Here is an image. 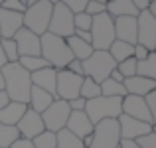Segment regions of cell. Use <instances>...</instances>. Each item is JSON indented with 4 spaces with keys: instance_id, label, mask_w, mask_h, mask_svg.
Here are the masks:
<instances>
[{
    "instance_id": "31",
    "label": "cell",
    "mask_w": 156,
    "mask_h": 148,
    "mask_svg": "<svg viewBox=\"0 0 156 148\" xmlns=\"http://www.w3.org/2000/svg\"><path fill=\"white\" fill-rule=\"evenodd\" d=\"M20 138V132L16 126H8L0 122V148H10Z\"/></svg>"
},
{
    "instance_id": "13",
    "label": "cell",
    "mask_w": 156,
    "mask_h": 148,
    "mask_svg": "<svg viewBox=\"0 0 156 148\" xmlns=\"http://www.w3.org/2000/svg\"><path fill=\"white\" fill-rule=\"evenodd\" d=\"M16 129H18V132H20V138H26V140H32V138H36L40 132L46 130L44 129L42 115L32 111V109H26V113H24L22 118L18 121Z\"/></svg>"
},
{
    "instance_id": "26",
    "label": "cell",
    "mask_w": 156,
    "mask_h": 148,
    "mask_svg": "<svg viewBox=\"0 0 156 148\" xmlns=\"http://www.w3.org/2000/svg\"><path fill=\"white\" fill-rule=\"evenodd\" d=\"M136 75L156 81V51H150L146 59L136 61Z\"/></svg>"
},
{
    "instance_id": "23",
    "label": "cell",
    "mask_w": 156,
    "mask_h": 148,
    "mask_svg": "<svg viewBox=\"0 0 156 148\" xmlns=\"http://www.w3.org/2000/svg\"><path fill=\"white\" fill-rule=\"evenodd\" d=\"M107 14L111 18H119V16H138V8L133 4V0H111L107 2Z\"/></svg>"
},
{
    "instance_id": "56",
    "label": "cell",
    "mask_w": 156,
    "mask_h": 148,
    "mask_svg": "<svg viewBox=\"0 0 156 148\" xmlns=\"http://www.w3.org/2000/svg\"><path fill=\"white\" fill-rule=\"evenodd\" d=\"M99 2H105L107 4V2H111V0H99Z\"/></svg>"
},
{
    "instance_id": "5",
    "label": "cell",
    "mask_w": 156,
    "mask_h": 148,
    "mask_svg": "<svg viewBox=\"0 0 156 148\" xmlns=\"http://www.w3.org/2000/svg\"><path fill=\"white\" fill-rule=\"evenodd\" d=\"M53 4L50 0H40L34 6H28L24 12V28H28L30 32H34L36 36H44L50 26Z\"/></svg>"
},
{
    "instance_id": "21",
    "label": "cell",
    "mask_w": 156,
    "mask_h": 148,
    "mask_svg": "<svg viewBox=\"0 0 156 148\" xmlns=\"http://www.w3.org/2000/svg\"><path fill=\"white\" fill-rule=\"evenodd\" d=\"M53 95H50L48 91H44V89H40V87H34L32 85V89H30V99H28V109H32V111H36V113H40L42 115L44 111L48 109V107L53 103Z\"/></svg>"
},
{
    "instance_id": "11",
    "label": "cell",
    "mask_w": 156,
    "mask_h": 148,
    "mask_svg": "<svg viewBox=\"0 0 156 148\" xmlns=\"http://www.w3.org/2000/svg\"><path fill=\"white\" fill-rule=\"evenodd\" d=\"M81 81H83V77L75 75V73L67 71V69H57V79H55V99L71 101V99L79 97Z\"/></svg>"
},
{
    "instance_id": "25",
    "label": "cell",
    "mask_w": 156,
    "mask_h": 148,
    "mask_svg": "<svg viewBox=\"0 0 156 148\" xmlns=\"http://www.w3.org/2000/svg\"><path fill=\"white\" fill-rule=\"evenodd\" d=\"M107 51L111 53V57H113L117 63H121V61H125V59H129V57H133L134 46H130V44H126V42H121V40H115Z\"/></svg>"
},
{
    "instance_id": "12",
    "label": "cell",
    "mask_w": 156,
    "mask_h": 148,
    "mask_svg": "<svg viewBox=\"0 0 156 148\" xmlns=\"http://www.w3.org/2000/svg\"><path fill=\"white\" fill-rule=\"evenodd\" d=\"M119 130H121V138L122 140H136L138 136H144L152 130L150 122H142L136 118L129 117V115H119Z\"/></svg>"
},
{
    "instance_id": "49",
    "label": "cell",
    "mask_w": 156,
    "mask_h": 148,
    "mask_svg": "<svg viewBox=\"0 0 156 148\" xmlns=\"http://www.w3.org/2000/svg\"><path fill=\"white\" fill-rule=\"evenodd\" d=\"M8 103H10V97L6 95V91H0V109H4Z\"/></svg>"
},
{
    "instance_id": "43",
    "label": "cell",
    "mask_w": 156,
    "mask_h": 148,
    "mask_svg": "<svg viewBox=\"0 0 156 148\" xmlns=\"http://www.w3.org/2000/svg\"><path fill=\"white\" fill-rule=\"evenodd\" d=\"M85 99L83 97H75V99H71V101H67V105H69V109L71 111H85Z\"/></svg>"
},
{
    "instance_id": "8",
    "label": "cell",
    "mask_w": 156,
    "mask_h": 148,
    "mask_svg": "<svg viewBox=\"0 0 156 148\" xmlns=\"http://www.w3.org/2000/svg\"><path fill=\"white\" fill-rule=\"evenodd\" d=\"M48 32L53 36H59V38H69L73 36L75 28H73V12L65 6L63 2H55L51 10V18H50V26Z\"/></svg>"
},
{
    "instance_id": "36",
    "label": "cell",
    "mask_w": 156,
    "mask_h": 148,
    "mask_svg": "<svg viewBox=\"0 0 156 148\" xmlns=\"http://www.w3.org/2000/svg\"><path fill=\"white\" fill-rule=\"evenodd\" d=\"M85 12H87L91 18H95V16L105 14V12H107V4L99 2V0H89V4L85 6Z\"/></svg>"
},
{
    "instance_id": "46",
    "label": "cell",
    "mask_w": 156,
    "mask_h": 148,
    "mask_svg": "<svg viewBox=\"0 0 156 148\" xmlns=\"http://www.w3.org/2000/svg\"><path fill=\"white\" fill-rule=\"evenodd\" d=\"M150 2H152V0H133V4L138 8V12H140V10H146Z\"/></svg>"
},
{
    "instance_id": "19",
    "label": "cell",
    "mask_w": 156,
    "mask_h": 148,
    "mask_svg": "<svg viewBox=\"0 0 156 148\" xmlns=\"http://www.w3.org/2000/svg\"><path fill=\"white\" fill-rule=\"evenodd\" d=\"M30 79L34 87H40L44 91H48L50 95L55 97V79H57V69L53 67H44L38 71L30 73Z\"/></svg>"
},
{
    "instance_id": "40",
    "label": "cell",
    "mask_w": 156,
    "mask_h": 148,
    "mask_svg": "<svg viewBox=\"0 0 156 148\" xmlns=\"http://www.w3.org/2000/svg\"><path fill=\"white\" fill-rule=\"evenodd\" d=\"M146 99V105H148V111H150V118H152V125H156V89L152 93L144 97Z\"/></svg>"
},
{
    "instance_id": "7",
    "label": "cell",
    "mask_w": 156,
    "mask_h": 148,
    "mask_svg": "<svg viewBox=\"0 0 156 148\" xmlns=\"http://www.w3.org/2000/svg\"><path fill=\"white\" fill-rule=\"evenodd\" d=\"M91 46L93 49H101V51H107L111 48V44L115 42V22L109 14H99L93 18L91 24Z\"/></svg>"
},
{
    "instance_id": "45",
    "label": "cell",
    "mask_w": 156,
    "mask_h": 148,
    "mask_svg": "<svg viewBox=\"0 0 156 148\" xmlns=\"http://www.w3.org/2000/svg\"><path fill=\"white\" fill-rule=\"evenodd\" d=\"M73 36H77L79 40H83V42L91 44V32H81V30H75V32H73Z\"/></svg>"
},
{
    "instance_id": "9",
    "label": "cell",
    "mask_w": 156,
    "mask_h": 148,
    "mask_svg": "<svg viewBox=\"0 0 156 148\" xmlns=\"http://www.w3.org/2000/svg\"><path fill=\"white\" fill-rule=\"evenodd\" d=\"M69 113H71V109H69L67 101H63V99H53V103L42 113L44 129L51 130V132H57V130L65 129Z\"/></svg>"
},
{
    "instance_id": "32",
    "label": "cell",
    "mask_w": 156,
    "mask_h": 148,
    "mask_svg": "<svg viewBox=\"0 0 156 148\" xmlns=\"http://www.w3.org/2000/svg\"><path fill=\"white\" fill-rule=\"evenodd\" d=\"M0 48H2L4 55H6L8 63H16L20 59V53H18V48H16V42L12 38H0Z\"/></svg>"
},
{
    "instance_id": "50",
    "label": "cell",
    "mask_w": 156,
    "mask_h": 148,
    "mask_svg": "<svg viewBox=\"0 0 156 148\" xmlns=\"http://www.w3.org/2000/svg\"><path fill=\"white\" fill-rule=\"evenodd\" d=\"M146 10H148L150 14H152V18L156 20V0H152V2L148 4V8H146Z\"/></svg>"
},
{
    "instance_id": "53",
    "label": "cell",
    "mask_w": 156,
    "mask_h": 148,
    "mask_svg": "<svg viewBox=\"0 0 156 148\" xmlns=\"http://www.w3.org/2000/svg\"><path fill=\"white\" fill-rule=\"evenodd\" d=\"M0 91H4V77H2V73H0Z\"/></svg>"
},
{
    "instance_id": "35",
    "label": "cell",
    "mask_w": 156,
    "mask_h": 148,
    "mask_svg": "<svg viewBox=\"0 0 156 148\" xmlns=\"http://www.w3.org/2000/svg\"><path fill=\"white\" fill-rule=\"evenodd\" d=\"M117 71L121 73L125 79H129V77H134L136 75V59L134 57H129V59L121 61V63H117Z\"/></svg>"
},
{
    "instance_id": "16",
    "label": "cell",
    "mask_w": 156,
    "mask_h": 148,
    "mask_svg": "<svg viewBox=\"0 0 156 148\" xmlns=\"http://www.w3.org/2000/svg\"><path fill=\"white\" fill-rule=\"evenodd\" d=\"M113 22L115 38L134 46L136 44V18L134 16H119V18H113Z\"/></svg>"
},
{
    "instance_id": "6",
    "label": "cell",
    "mask_w": 156,
    "mask_h": 148,
    "mask_svg": "<svg viewBox=\"0 0 156 148\" xmlns=\"http://www.w3.org/2000/svg\"><path fill=\"white\" fill-rule=\"evenodd\" d=\"M119 142H121L119 121L117 118H105L93 126L89 148H119Z\"/></svg>"
},
{
    "instance_id": "28",
    "label": "cell",
    "mask_w": 156,
    "mask_h": 148,
    "mask_svg": "<svg viewBox=\"0 0 156 148\" xmlns=\"http://www.w3.org/2000/svg\"><path fill=\"white\" fill-rule=\"evenodd\" d=\"M99 85H101V95H103V97H119V99L126 97L125 85H122V83H117V81H113L111 77H107L103 83H99Z\"/></svg>"
},
{
    "instance_id": "41",
    "label": "cell",
    "mask_w": 156,
    "mask_h": 148,
    "mask_svg": "<svg viewBox=\"0 0 156 148\" xmlns=\"http://www.w3.org/2000/svg\"><path fill=\"white\" fill-rule=\"evenodd\" d=\"M148 49H146L144 46H140V44H134V51H133V57L136 61H142V59H146L148 57Z\"/></svg>"
},
{
    "instance_id": "37",
    "label": "cell",
    "mask_w": 156,
    "mask_h": 148,
    "mask_svg": "<svg viewBox=\"0 0 156 148\" xmlns=\"http://www.w3.org/2000/svg\"><path fill=\"white\" fill-rule=\"evenodd\" d=\"M0 8H4V10H12V12H20V14L26 12V4H24V0H4V2L0 4Z\"/></svg>"
},
{
    "instance_id": "20",
    "label": "cell",
    "mask_w": 156,
    "mask_h": 148,
    "mask_svg": "<svg viewBox=\"0 0 156 148\" xmlns=\"http://www.w3.org/2000/svg\"><path fill=\"white\" fill-rule=\"evenodd\" d=\"M122 85H125V89H126V95H136V97H146L148 93H152L156 89V81L140 77V75L125 79Z\"/></svg>"
},
{
    "instance_id": "1",
    "label": "cell",
    "mask_w": 156,
    "mask_h": 148,
    "mask_svg": "<svg viewBox=\"0 0 156 148\" xmlns=\"http://www.w3.org/2000/svg\"><path fill=\"white\" fill-rule=\"evenodd\" d=\"M0 73H2V77H4V91L10 97V101L28 105L30 89H32L30 73H28L18 61H16V63H6L0 69Z\"/></svg>"
},
{
    "instance_id": "14",
    "label": "cell",
    "mask_w": 156,
    "mask_h": 148,
    "mask_svg": "<svg viewBox=\"0 0 156 148\" xmlns=\"http://www.w3.org/2000/svg\"><path fill=\"white\" fill-rule=\"evenodd\" d=\"M121 109H122V115H129V117L136 118V121L150 122V125H152L150 111H148V105H146V99L144 97H136V95H126V97H122Z\"/></svg>"
},
{
    "instance_id": "33",
    "label": "cell",
    "mask_w": 156,
    "mask_h": 148,
    "mask_svg": "<svg viewBox=\"0 0 156 148\" xmlns=\"http://www.w3.org/2000/svg\"><path fill=\"white\" fill-rule=\"evenodd\" d=\"M32 144H34V148H57L55 132L44 130V132H40L36 138H32Z\"/></svg>"
},
{
    "instance_id": "4",
    "label": "cell",
    "mask_w": 156,
    "mask_h": 148,
    "mask_svg": "<svg viewBox=\"0 0 156 148\" xmlns=\"http://www.w3.org/2000/svg\"><path fill=\"white\" fill-rule=\"evenodd\" d=\"M81 65H83V77H91L97 83H103L111 75V71L117 67V61L111 57L109 51L95 49L87 59L81 61Z\"/></svg>"
},
{
    "instance_id": "39",
    "label": "cell",
    "mask_w": 156,
    "mask_h": 148,
    "mask_svg": "<svg viewBox=\"0 0 156 148\" xmlns=\"http://www.w3.org/2000/svg\"><path fill=\"white\" fill-rule=\"evenodd\" d=\"M136 144L140 148H156V134L150 130L148 134H144V136H138L136 138Z\"/></svg>"
},
{
    "instance_id": "38",
    "label": "cell",
    "mask_w": 156,
    "mask_h": 148,
    "mask_svg": "<svg viewBox=\"0 0 156 148\" xmlns=\"http://www.w3.org/2000/svg\"><path fill=\"white\" fill-rule=\"evenodd\" d=\"M61 2H63L73 14H77V12H85V6L89 4V0H61Z\"/></svg>"
},
{
    "instance_id": "24",
    "label": "cell",
    "mask_w": 156,
    "mask_h": 148,
    "mask_svg": "<svg viewBox=\"0 0 156 148\" xmlns=\"http://www.w3.org/2000/svg\"><path fill=\"white\" fill-rule=\"evenodd\" d=\"M65 44H67V48H69V51H71L73 59H79V61L87 59V57L91 55L93 51H95L91 44L79 40L77 36H69V38H65Z\"/></svg>"
},
{
    "instance_id": "18",
    "label": "cell",
    "mask_w": 156,
    "mask_h": 148,
    "mask_svg": "<svg viewBox=\"0 0 156 148\" xmlns=\"http://www.w3.org/2000/svg\"><path fill=\"white\" fill-rule=\"evenodd\" d=\"M65 129L79 138H85L93 132V125L89 121V117L85 115V111H71L67 122H65Z\"/></svg>"
},
{
    "instance_id": "3",
    "label": "cell",
    "mask_w": 156,
    "mask_h": 148,
    "mask_svg": "<svg viewBox=\"0 0 156 148\" xmlns=\"http://www.w3.org/2000/svg\"><path fill=\"white\" fill-rule=\"evenodd\" d=\"M122 99L119 97H95V99H89L85 103V115L89 117L91 125L95 126L97 122L105 121V118H119V115H122Z\"/></svg>"
},
{
    "instance_id": "42",
    "label": "cell",
    "mask_w": 156,
    "mask_h": 148,
    "mask_svg": "<svg viewBox=\"0 0 156 148\" xmlns=\"http://www.w3.org/2000/svg\"><path fill=\"white\" fill-rule=\"evenodd\" d=\"M65 69H67V71H71V73H75V75H79V77H83V65H81L79 59H71Z\"/></svg>"
},
{
    "instance_id": "47",
    "label": "cell",
    "mask_w": 156,
    "mask_h": 148,
    "mask_svg": "<svg viewBox=\"0 0 156 148\" xmlns=\"http://www.w3.org/2000/svg\"><path fill=\"white\" fill-rule=\"evenodd\" d=\"M119 146L121 148H140L136 144V140H122V138H121V142H119Z\"/></svg>"
},
{
    "instance_id": "22",
    "label": "cell",
    "mask_w": 156,
    "mask_h": 148,
    "mask_svg": "<svg viewBox=\"0 0 156 148\" xmlns=\"http://www.w3.org/2000/svg\"><path fill=\"white\" fill-rule=\"evenodd\" d=\"M26 109H28V105H24V103L10 101L4 109H0V122L8 126H16L18 121L22 118V115L26 113Z\"/></svg>"
},
{
    "instance_id": "55",
    "label": "cell",
    "mask_w": 156,
    "mask_h": 148,
    "mask_svg": "<svg viewBox=\"0 0 156 148\" xmlns=\"http://www.w3.org/2000/svg\"><path fill=\"white\" fill-rule=\"evenodd\" d=\"M50 2H51V4H55V2H61V0H50Z\"/></svg>"
},
{
    "instance_id": "48",
    "label": "cell",
    "mask_w": 156,
    "mask_h": 148,
    "mask_svg": "<svg viewBox=\"0 0 156 148\" xmlns=\"http://www.w3.org/2000/svg\"><path fill=\"white\" fill-rule=\"evenodd\" d=\"M109 77H111V79H113V81H117V83H125V77H122L121 73L117 71V67H115L113 71H111V75H109Z\"/></svg>"
},
{
    "instance_id": "29",
    "label": "cell",
    "mask_w": 156,
    "mask_h": 148,
    "mask_svg": "<svg viewBox=\"0 0 156 148\" xmlns=\"http://www.w3.org/2000/svg\"><path fill=\"white\" fill-rule=\"evenodd\" d=\"M18 63L22 65L28 73H34V71H38V69H44V67H50L48 61L44 59L42 55H22L18 59Z\"/></svg>"
},
{
    "instance_id": "10",
    "label": "cell",
    "mask_w": 156,
    "mask_h": 148,
    "mask_svg": "<svg viewBox=\"0 0 156 148\" xmlns=\"http://www.w3.org/2000/svg\"><path fill=\"white\" fill-rule=\"evenodd\" d=\"M136 44L144 46L148 51L156 49V20L148 10H140L136 16Z\"/></svg>"
},
{
    "instance_id": "57",
    "label": "cell",
    "mask_w": 156,
    "mask_h": 148,
    "mask_svg": "<svg viewBox=\"0 0 156 148\" xmlns=\"http://www.w3.org/2000/svg\"><path fill=\"white\" fill-rule=\"evenodd\" d=\"M2 2H4V0H0V4H2Z\"/></svg>"
},
{
    "instance_id": "54",
    "label": "cell",
    "mask_w": 156,
    "mask_h": 148,
    "mask_svg": "<svg viewBox=\"0 0 156 148\" xmlns=\"http://www.w3.org/2000/svg\"><path fill=\"white\" fill-rule=\"evenodd\" d=\"M152 132H154V134H156V125H152Z\"/></svg>"
},
{
    "instance_id": "17",
    "label": "cell",
    "mask_w": 156,
    "mask_h": 148,
    "mask_svg": "<svg viewBox=\"0 0 156 148\" xmlns=\"http://www.w3.org/2000/svg\"><path fill=\"white\" fill-rule=\"evenodd\" d=\"M20 28H24V14L0 8V38H14Z\"/></svg>"
},
{
    "instance_id": "27",
    "label": "cell",
    "mask_w": 156,
    "mask_h": 148,
    "mask_svg": "<svg viewBox=\"0 0 156 148\" xmlns=\"http://www.w3.org/2000/svg\"><path fill=\"white\" fill-rule=\"evenodd\" d=\"M55 142L57 148H85L79 136H75L73 132H69L67 129H61L55 132Z\"/></svg>"
},
{
    "instance_id": "44",
    "label": "cell",
    "mask_w": 156,
    "mask_h": 148,
    "mask_svg": "<svg viewBox=\"0 0 156 148\" xmlns=\"http://www.w3.org/2000/svg\"><path fill=\"white\" fill-rule=\"evenodd\" d=\"M10 148H34V144H32V140H26V138H18V140H16Z\"/></svg>"
},
{
    "instance_id": "52",
    "label": "cell",
    "mask_w": 156,
    "mask_h": 148,
    "mask_svg": "<svg viewBox=\"0 0 156 148\" xmlns=\"http://www.w3.org/2000/svg\"><path fill=\"white\" fill-rule=\"evenodd\" d=\"M36 2H40V0H24V4H26V8H28V6H34Z\"/></svg>"
},
{
    "instance_id": "51",
    "label": "cell",
    "mask_w": 156,
    "mask_h": 148,
    "mask_svg": "<svg viewBox=\"0 0 156 148\" xmlns=\"http://www.w3.org/2000/svg\"><path fill=\"white\" fill-rule=\"evenodd\" d=\"M8 63V59H6V55H4V51H2V48H0V69L4 67V65Z\"/></svg>"
},
{
    "instance_id": "34",
    "label": "cell",
    "mask_w": 156,
    "mask_h": 148,
    "mask_svg": "<svg viewBox=\"0 0 156 148\" xmlns=\"http://www.w3.org/2000/svg\"><path fill=\"white\" fill-rule=\"evenodd\" d=\"M91 24H93V18L87 12H77V14H73V28H75V30L89 32L91 30Z\"/></svg>"
},
{
    "instance_id": "2",
    "label": "cell",
    "mask_w": 156,
    "mask_h": 148,
    "mask_svg": "<svg viewBox=\"0 0 156 148\" xmlns=\"http://www.w3.org/2000/svg\"><path fill=\"white\" fill-rule=\"evenodd\" d=\"M40 55H42L44 59L48 61V65L53 67V69H65L67 63L73 59L65 40L59 38V36L50 34V32L40 36Z\"/></svg>"
},
{
    "instance_id": "30",
    "label": "cell",
    "mask_w": 156,
    "mask_h": 148,
    "mask_svg": "<svg viewBox=\"0 0 156 148\" xmlns=\"http://www.w3.org/2000/svg\"><path fill=\"white\" fill-rule=\"evenodd\" d=\"M99 95H101V85L97 83V81H93L91 77H83L81 89H79V97H83L85 101H89V99H95Z\"/></svg>"
},
{
    "instance_id": "58",
    "label": "cell",
    "mask_w": 156,
    "mask_h": 148,
    "mask_svg": "<svg viewBox=\"0 0 156 148\" xmlns=\"http://www.w3.org/2000/svg\"><path fill=\"white\" fill-rule=\"evenodd\" d=\"M154 51H156V49H154Z\"/></svg>"
},
{
    "instance_id": "15",
    "label": "cell",
    "mask_w": 156,
    "mask_h": 148,
    "mask_svg": "<svg viewBox=\"0 0 156 148\" xmlns=\"http://www.w3.org/2000/svg\"><path fill=\"white\" fill-rule=\"evenodd\" d=\"M12 40L16 42L20 57L22 55H40V36H36L28 28H20Z\"/></svg>"
}]
</instances>
